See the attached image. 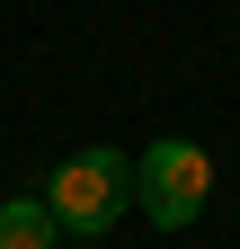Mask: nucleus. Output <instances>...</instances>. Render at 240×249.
<instances>
[{
    "label": "nucleus",
    "mask_w": 240,
    "mask_h": 249,
    "mask_svg": "<svg viewBox=\"0 0 240 249\" xmlns=\"http://www.w3.org/2000/svg\"><path fill=\"white\" fill-rule=\"evenodd\" d=\"M125 205H134V160H125V151H71V160L45 178V213L63 231H80V240L116 231Z\"/></svg>",
    "instance_id": "nucleus-1"
},
{
    "label": "nucleus",
    "mask_w": 240,
    "mask_h": 249,
    "mask_svg": "<svg viewBox=\"0 0 240 249\" xmlns=\"http://www.w3.org/2000/svg\"><path fill=\"white\" fill-rule=\"evenodd\" d=\"M134 205L152 213L160 231H187L196 213L214 205V160H205L196 142H178V134H169V142H152V151L134 160Z\"/></svg>",
    "instance_id": "nucleus-2"
},
{
    "label": "nucleus",
    "mask_w": 240,
    "mask_h": 249,
    "mask_svg": "<svg viewBox=\"0 0 240 249\" xmlns=\"http://www.w3.org/2000/svg\"><path fill=\"white\" fill-rule=\"evenodd\" d=\"M63 240V223L45 213V196H9L0 205V249H53Z\"/></svg>",
    "instance_id": "nucleus-3"
}]
</instances>
